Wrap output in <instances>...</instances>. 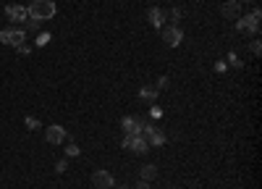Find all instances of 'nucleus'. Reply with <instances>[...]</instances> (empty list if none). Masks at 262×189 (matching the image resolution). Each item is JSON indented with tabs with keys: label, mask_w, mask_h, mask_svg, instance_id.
Segmentation results:
<instances>
[{
	"label": "nucleus",
	"mask_w": 262,
	"mask_h": 189,
	"mask_svg": "<svg viewBox=\"0 0 262 189\" xmlns=\"http://www.w3.org/2000/svg\"><path fill=\"white\" fill-rule=\"evenodd\" d=\"M55 3L53 0H32V3L27 6V16L29 18H37V21H50L55 16Z\"/></svg>",
	"instance_id": "f257e3e1"
},
{
	"label": "nucleus",
	"mask_w": 262,
	"mask_h": 189,
	"mask_svg": "<svg viewBox=\"0 0 262 189\" xmlns=\"http://www.w3.org/2000/svg\"><path fill=\"white\" fill-rule=\"evenodd\" d=\"M259 21H262V11H252L247 16H238L236 18V32L242 34H259Z\"/></svg>",
	"instance_id": "f03ea898"
},
{
	"label": "nucleus",
	"mask_w": 262,
	"mask_h": 189,
	"mask_svg": "<svg viewBox=\"0 0 262 189\" xmlns=\"http://www.w3.org/2000/svg\"><path fill=\"white\" fill-rule=\"evenodd\" d=\"M24 39H27V32L21 29V27H8L0 32V42L8 48H18V45H24Z\"/></svg>",
	"instance_id": "7ed1b4c3"
},
{
	"label": "nucleus",
	"mask_w": 262,
	"mask_h": 189,
	"mask_svg": "<svg viewBox=\"0 0 262 189\" xmlns=\"http://www.w3.org/2000/svg\"><path fill=\"white\" fill-rule=\"evenodd\" d=\"M181 39H184V32L179 29V24H165L163 27V42L168 48H179Z\"/></svg>",
	"instance_id": "20e7f679"
},
{
	"label": "nucleus",
	"mask_w": 262,
	"mask_h": 189,
	"mask_svg": "<svg viewBox=\"0 0 262 189\" xmlns=\"http://www.w3.org/2000/svg\"><path fill=\"white\" fill-rule=\"evenodd\" d=\"M123 150H128V153H137V155H144L147 150H149V144H147V139L144 137H123Z\"/></svg>",
	"instance_id": "39448f33"
},
{
	"label": "nucleus",
	"mask_w": 262,
	"mask_h": 189,
	"mask_svg": "<svg viewBox=\"0 0 262 189\" xmlns=\"http://www.w3.org/2000/svg\"><path fill=\"white\" fill-rule=\"evenodd\" d=\"M142 134H144L147 144H152V147H163L165 144V134L158 129V126H152V123H144L142 126Z\"/></svg>",
	"instance_id": "423d86ee"
},
{
	"label": "nucleus",
	"mask_w": 262,
	"mask_h": 189,
	"mask_svg": "<svg viewBox=\"0 0 262 189\" xmlns=\"http://www.w3.org/2000/svg\"><path fill=\"white\" fill-rule=\"evenodd\" d=\"M121 126H123V134H128V137H142V126H144V121L137 118V116H126V118L121 121Z\"/></svg>",
	"instance_id": "0eeeda50"
},
{
	"label": "nucleus",
	"mask_w": 262,
	"mask_h": 189,
	"mask_svg": "<svg viewBox=\"0 0 262 189\" xmlns=\"http://www.w3.org/2000/svg\"><path fill=\"white\" fill-rule=\"evenodd\" d=\"M45 139H48L50 144H63L66 139H69V132H66L63 126L53 123V126H48V132H45Z\"/></svg>",
	"instance_id": "6e6552de"
},
{
	"label": "nucleus",
	"mask_w": 262,
	"mask_h": 189,
	"mask_svg": "<svg viewBox=\"0 0 262 189\" xmlns=\"http://www.w3.org/2000/svg\"><path fill=\"white\" fill-rule=\"evenodd\" d=\"M92 184H95L97 189H113V186H116V181H113V174H111V171H95Z\"/></svg>",
	"instance_id": "1a4fd4ad"
},
{
	"label": "nucleus",
	"mask_w": 262,
	"mask_h": 189,
	"mask_svg": "<svg viewBox=\"0 0 262 189\" xmlns=\"http://www.w3.org/2000/svg\"><path fill=\"white\" fill-rule=\"evenodd\" d=\"M221 13H223V18L236 21L238 16H242V0H228V3L221 8Z\"/></svg>",
	"instance_id": "9d476101"
},
{
	"label": "nucleus",
	"mask_w": 262,
	"mask_h": 189,
	"mask_svg": "<svg viewBox=\"0 0 262 189\" xmlns=\"http://www.w3.org/2000/svg\"><path fill=\"white\" fill-rule=\"evenodd\" d=\"M147 18H149V24L155 27V29H163V27H165V21H168V18H165V11L158 8V6L147 11Z\"/></svg>",
	"instance_id": "9b49d317"
},
{
	"label": "nucleus",
	"mask_w": 262,
	"mask_h": 189,
	"mask_svg": "<svg viewBox=\"0 0 262 189\" xmlns=\"http://www.w3.org/2000/svg\"><path fill=\"white\" fill-rule=\"evenodd\" d=\"M6 18H8V21H16V24H21V21L27 18V6H18V3L8 6V8H6Z\"/></svg>",
	"instance_id": "f8f14e48"
},
{
	"label": "nucleus",
	"mask_w": 262,
	"mask_h": 189,
	"mask_svg": "<svg viewBox=\"0 0 262 189\" xmlns=\"http://www.w3.org/2000/svg\"><path fill=\"white\" fill-rule=\"evenodd\" d=\"M139 176H142V181H149V179H155V176H158V165H155V163H147V165H142Z\"/></svg>",
	"instance_id": "ddd939ff"
},
{
	"label": "nucleus",
	"mask_w": 262,
	"mask_h": 189,
	"mask_svg": "<svg viewBox=\"0 0 262 189\" xmlns=\"http://www.w3.org/2000/svg\"><path fill=\"white\" fill-rule=\"evenodd\" d=\"M21 24H24V27H21V29H24V32H39V27H42V21H37V18H24V21H21Z\"/></svg>",
	"instance_id": "4468645a"
},
{
	"label": "nucleus",
	"mask_w": 262,
	"mask_h": 189,
	"mask_svg": "<svg viewBox=\"0 0 262 189\" xmlns=\"http://www.w3.org/2000/svg\"><path fill=\"white\" fill-rule=\"evenodd\" d=\"M139 97L147 100V102H155L158 100V90H152V87H142L139 90Z\"/></svg>",
	"instance_id": "2eb2a0df"
},
{
	"label": "nucleus",
	"mask_w": 262,
	"mask_h": 189,
	"mask_svg": "<svg viewBox=\"0 0 262 189\" xmlns=\"http://www.w3.org/2000/svg\"><path fill=\"white\" fill-rule=\"evenodd\" d=\"M63 144H66V158H76V155L81 153L76 142H63Z\"/></svg>",
	"instance_id": "dca6fc26"
},
{
	"label": "nucleus",
	"mask_w": 262,
	"mask_h": 189,
	"mask_svg": "<svg viewBox=\"0 0 262 189\" xmlns=\"http://www.w3.org/2000/svg\"><path fill=\"white\" fill-rule=\"evenodd\" d=\"M181 16H184V11H181V8H170V13H165V18H170V24H179Z\"/></svg>",
	"instance_id": "f3484780"
},
{
	"label": "nucleus",
	"mask_w": 262,
	"mask_h": 189,
	"mask_svg": "<svg viewBox=\"0 0 262 189\" xmlns=\"http://www.w3.org/2000/svg\"><path fill=\"white\" fill-rule=\"evenodd\" d=\"M24 123H27V129H37V126H39V118H34V116H27V118H24Z\"/></svg>",
	"instance_id": "a211bd4d"
},
{
	"label": "nucleus",
	"mask_w": 262,
	"mask_h": 189,
	"mask_svg": "<svg viewBox=\"0 0 262 189\" xmlns=\"http://www.w3.org/2000/svg\"><path fill=\"white\" fill-rule=\"evenodd\" d=\"M16 53L27 58V55H32V48H29V45H27V42H24V45H18V48H16Z\"/></svg>",
	"instance_id": "6ab92c4d"
},
{
	"label": "nucleus",
	"mask_w": 262,
	"mask_h": 189,
	"mask_svg": "<svg viewBox=\"0 0 262 189\" xmlns=\"http://www.w3.org/2000/svg\"><path fill=\"white\" fill-rule=\"evenodd\" d=\"M48 42H50V34H48V32H42V34L37 37V48H42V45H48Z\"/></svg>",
	"instance_id": "aec40b11"
},
{
	"label": "nucleus",
	"mask_w": 262,
	"mask_h": 189,
	"mask_svg": "<svg viewBox=\"0 0 262 189\" xmlns=\"http://www.w3.org/2000/svg\"><path fill=\"white\" fill-rule=\"evenodd\" d=\"M66 168H69V160H66V158L55 163V171H58V174H66Z\"/></svg>",
	"instance_id": "412c9836"
},
{
	"label": "nucleus",
	"mask_w": 262,
	"mask_h": 189,
	"mask_svg": "<svg viewBox=\"0 0 262 189\" xmlns=\"http://www.w3.org/2000/svg\"><path fill=\"white\" fill-rule=\"evenodd\" d=\"M228 60H231V66H233V69H242V60L236 58V53H228Z\"/></svg>",
	"instance_id": "4be33fe9"
},
{
	"label": "nucleus",
	"mask_w": 262,
	"mask_h": 189,
	"mask_svg": "<svg viewBox=\"0 0 262 189\" xmlns=\"http://www.w3.org/2000/svg\"><path fill=\"white\" fill-rule=\"evenodd\" d=\"M149 118H155V121H158V118H163V111L158 108V105H152V111H149Z\"/></svg>",
	"instance_id": "5701e85b"
},
{
	"label": "nucleus",
	"mask_w": 262,
	"mask_h": 189,
	"mask_svg": "<svg viewBox=\"0 0 262 189\" xmlns=\"http://www.w3.org/2000/svg\"><path fill=\"white\" fill-rule=\"evenodd\" d=\"M249 50L254 53V55H259V50H262V45H259V39H254L252 45H249Z\"/></svg>",
	"instance_id": "b1692460"
},
{
	"label": "nucleus",
	"mask_w": 262,
	"mask_h": 189,
	"mask_svg": "<svg viewBox=\"0 0 262 189\" xmlns=\"http://www.w3.org/2000/svg\"><path fill=\"white\" fill-rule=\"evenodd\" d=\"M168 84H170V81H168V76H160V81H158V87H160V90H165Z\"/></svg>",
	"instance_id": "393cba45"
},
{
	"label": "nucleus",
	"mask_w": 262,
	"mask_h": 189,
	"mask_svg": "<svg viewBox=\"0 0 262 189\" xmlns=\"http://www.w3.org/2000/svg\"><path fill=\"white\" fill-rule=\"evenodd\" d=\"M134 189H149V184H147V181H139V184H137Z\"/></svg>",
	"instance_id": "a878e982"
},
{
	"label": "nucleus",
	"mask_w": 262,
	"mask_h": 189,
	"mask_svg": "<svg viewBox=\"0 0 262 189\" xmlns=\"http://www.w3.org/2000/svg\"><path fill=\"white\" fill-rule=\"evenodd\" d=\"M170 189H173V186H170Z\"/></svg>",
	"instance_id": "bb28decb"
}]
</instances>
